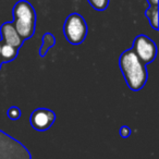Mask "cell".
I'll use <instances>...</instances> for the list:
<instances>
[{
  "instance_id": "6da1fadb",
  "label": "cell",
  "mask_w": 159,
  "mask_h": 159,
  "mask_svg": "<svg viewBox=\"0 0 159 159\" xmlns=\"http://www.w3.org/2000/svg\"><path fill=\"white\" fill-rule=\"evenodd\" d=\"M119 66L126 85L133 92H139L145 86L148 79L147 66L135 55L133 49L123 51L119 58Z\"/></svg>"
},
{
  "instance_id": "7a4b0ae2",
  "label": "cell",
  "mask_w": 159,
  "mask_h": 159,
  "mask_svg": "<svg viewBox=\"0 0 159 159\" xmlns=\"http://www.w3.org/2000/svg\"><path fill=\"white\" fill-rule=\"evenodd\" d=\"M13 16V26L21 38L23 40L31 38L35 32L36 23V14L33 7L26 1H20L14 7Z\"/></svg>"
},
{
  "instance_id": "3957f363",
  "label": "cell",
  "mask_w": 159,
  "mask_h": 159,
  "mask_svg": "<svg viewBox=\"0 0 159 159\" xmlns=\"http://www.w3.org/2000/svg\"><path fill=\"white\" fill-rule=\"evenodd\" d=\"M0 159H32V155L19 139L0 130Z\"/></svg>"
},
{
  "instance_id": "277c9868",
  "label": "cell",
  "mask_w": 159,
  "mask_h": 159,
  "mask_svg": "<svg viewBox=\"0 0 159 159\" xmlns=\"http://www.w3.org/2000/svg\"><path fill=\"white\" fill-rule=\"evenodd\" d=\"M63 33L66 40L72 45H80L87 35V25L83 16L77 13L70 14L66 20Z\"/></svg>"
},
{
  "instance_id": "5b68a950",
  "label": "cell",
  "mask_w": 159,
  "mask_h": 159,
  "mask_svg": "<svg viewBox=\"0 0 159 159\" xmlns=\"http://www.w3.org/2000/svg\"><path fill=\"white\" fill-rule=\"evenodd\" d=\"M133 51L145 64L152 63L157 56V46L150 38L145 35H139L133 42Z\"/></svg>"
},
{
  "instance_id": "8992f818",
  "label": "cell",
  "mask_w": 159,
  "mask_h": 159,
  "mask_svg": "<svg viewBox=\"0 0 159 159\" xmlns=\"http://www.w3.org/2000/svg\"><path fill=\"white\" fill-rule=\"evenodd\" d=\"M56 118L57 116L55 111L48 108H37L32 112L30 117V123L34 130L44 132L52 126L56 121Z\"/></svg>"
},
{
  "instance_id": "52a82bcc",
  "label": "cell",
  "mask_w": 159,
  "mask_h": 159,
  "mask_svg": "<svg viewBox=\"0 0 159 159\" xmlns=\"http://www.w3.org/2000/svg\"><path fill=\"white\" fill-rule=\"evenodd\" d=\"M0 35L2 38V42L5 44L11 45L16 48L20 49L22 47L24 40L21 38V36L18 34L16 27L13 26V23H5L0 27Z\"/></svg>"
},
{
  "instance_id": "ba28073f",
  "label": "cell",
  "mask_w": 159,
  "mask_h": 159,
  "mask_svg": "<svg viewBox=\"0 0 159 159\" xmlns=\"http://www.w3.org/2000/svg\"><path fill=\"white\" fill-rule=\"evenodd\" d=\"M19 53V49L8 44H2L1 50H0V61L1 63H8L13 61Z\"/></svg>"
},
{
  "instance_id": "9c48e42d",
  "label": "cell",
  "mask_w": 159,
  "mask_h": 159,
  "mask_svg": "<svg viewBox=\"0 0 159 159\" xmlns=\"http://www.w3.org/2000/svg\"><path fill=\"white\" fill-rule=\"evenodd\" d=\"M56 44V38L52 34L50 33H46L44 36H43V44L42 47L39 49V56L42 58H44L46 56V53L48 52V50L53 47Z\"/></svg>"
},
{
  "instance_id": "30bf717a",
  "label": "cell",
  "mask_w": 159,
  "mask_h": 159,
  "mask_svg": "<svg viewBox=\"0 0 159 159\" xmlns=\"http://www.w3.org/2000/svg\"><path fill=\"white\" fill-rule=\"evenodd\" d=\"M146 16L149 20V23L155 30H158V6H152L146 11Z\"/></svg>"
},
{
  "instance_id": "8fae6325",
  "label": "cell",
  "mask_w": 159,
  "mask_h": 159,
  "mask_svg": "<svg viewBox=\"0 0 159 159\" xmlns=\"http://www.w3.org/2000/svg\"><path fill=\"white\" fill-rule=\"evenodd\" d=\"M7 116L10 120H18L21 118L22 112H21L20 108H18L16 106H11L7 111Z\"/></svg>"
},
{
  "instance_id": "7c38bea8",
  "label": "cell",
  "mask_w": 159,
  "mask_h": 159,
  "mask_svg": "<svg viewBox=\"0 0 159 159\" xmlns=\"http://www.w3.org/2000/svg\"><path fill=\"white\" fill-rule=\"evenodd\" d=\"M109 0H89V2L92 5V7L96 10H104L108 6Z\"/></svg>"
},
{
  "instance_id": "4fadbf2b",
  "label": "cell",
  "mask_w": 159,
  "mask_h": 159,
  "mask_svg": "<svg viewBox=\"0 0 159 159\" xmlns=\"http://www.w3.org/2000/svg\"><path fill=\"white\" fill-rule=\"evenodd\" d=\"M119 134L122 139H128V137H130V135L132 134V130H131L128 125H122L119 130Z\"/></svg>"
},
{
  "instance_id": "5bb4252c",
  "label": "cell",
  "mask_w": 159,
  "mask_h": 159,
  "mask_svg": "<svg viewBox=\"0 0 159 159\" xmlns=\"http://www.w3.org/2000/svg\"><path fill=\"white\" fill-rule=\"evenodd\" d=\"M148 2L152 6H158V0H148Z\"/></svg>"
},
{
  "instance_id": "9a60e30c",
  "label": "cell",
  "mask_w": 159,
  "mask_h": 159,
  "mask_svg": "<svg viewBox=\"0 0 159 159\" xmlns=\"http://www.w3.org/2000/svg\"><path fill=\"white\" fill-rule=\"evenodd\" d=\"M2 44H3V42H2V40H0V50H1V47H2Z\"/></svg>"
},
{
  "instance_id": "2e32d148",
  "label": "cell",
  "mask_w": 159,
  "mask_h": 159,
  "mask_svg": "<svg viewBox=\"0 0 159 159\" xmlns=\"http://www.w3.org/2000/svg\"><path fill=\"white\" fill-rule=\"evenodd\" d=\"M1 66H2V63H1V61H0V69H1Z\"/></svg>"
}]
</instances>
